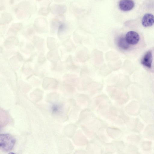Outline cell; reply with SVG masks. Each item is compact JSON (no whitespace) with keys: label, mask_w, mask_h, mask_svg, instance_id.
I'll use <instances>...</instances> for the list:
<instances>
[{"label":"cell","mask_w":154,"mask_h":154,"mask_svg":"<svg viewBox=\"0 0 154 154\" xmlns=\"http://www.w3.org/2000/svg\"><path fill=\"white\" fill-rule=\"evenodd\" d=\"M57 83V81L55 79L47 77L44 79L43 86L45 88H49L56 87Z\"/></svg>","instance_id":"cell-13"},{"label":"cell","mask_w":154,"mask_h":154,"mask_svg":"<svg viewBox=\"0 0 154 154\" xmlns=\"http://www.w3.org/2000/svg\"><path fill=\"white\" fill-rule=\"evenodd\" d=\"M47 45L48 48L50 50L56 49L57 46V41L54 38L48 37L47 39Z\"/></svg>","instance_id":"cell-19"},{"label":"cell","mask_w":154,"mask_h":154,"mask_svg":"<svg viewBox=\"0 0 154 154\" xmlns=\"http://www.w3.org/2000/svg\"><path fill=\"white\" fill-rule=\"evenodd\" d=\"M36 8L35 5L31 2L22 1L18 4L15 9L16 16L19 20L28 18L35 12Z\"/></svg>","instance_id":"cell-1"},{"label":"cell","mask_w":154,"mask_h":154,"mask_svg":"<svg viewBox=\"0 0 154 154\" xmlns=\"http://www.w3.org/2000/svg\"><path fill=\"white\" fill-rule=\"evenodd\" d=\"M15 143L14 137L8 134H1L0 136V149L5 152L10 151L13 148Z\"/></svg>","instance_id":"cell-2"},{"label":"cell","mask_w":154,"mask_h":154,"mask_svg":"<svg viewBox=\"0 0 154 154\" xmlns=\"http://www.w3.org/2000/svg\"><path fill=\"white\" fill-rule=\"evenodd\" d=\"M20 50L21 51L26 54H31L34 50V48L33 45L28 42H22L20 46Z\"/></svg>","instance_id":"cell-16"},{"label":"cell","mask_w":154,"mask_h":154,"mask_svg":"<svg viewBox=\"0 0 154 154\" xmlns=\"http://www.w3.org/2000/svg\"><path fill=\"white\" fill-rule=\"evenodd\" d=\"M33 26L36 31L38 33H45L48 31V22L46 19L44 18H36L34 21Z\"/></svg>","instance_id":"cell-3"},{"label":"cell","mask_w":154,"mask_h":154,"mask_svg":"<svg viewBox=\"0 0 154 154\" xmlns=\"http://www.w3.org/2000/svg\"><path fill=\"white\" fill-rule=\"evenodd\" d=\"M37 1H47L48 0H36Z\"/></svg>","instance_id":"cell-25"},{"label":"cell","mask_w":154,"mask_h":154,"mask_svg":"<svg viewBox=\"0 0 154 154\" xmlns=\"http://www.w3.org/2000/svg\"><path fill=\"white\" fill-rule=\"evenodd\" d=\"M35 30L34 26H29L25 27L22 32V34L26 38L29 39L33 36Z\"/></svg>","instance_id":"cell-17"},{"label":"cell","mask_w":154,"mask_h":154,"mask_svg":"<svg viewBox=\"0 0 154 154\" xmlns=\"http://www.w3.org/2000/svg\"><path fill=\"white\" fill-rule=\"evenodd\" d=\"M49 11V8L42 7L40 8L39 9L38 11V14L39 15L46 16L48 14Z\"/></svg>","instance_id":"cell-22"},{"label":"cell","mask_w":154,"mask_h":154,"mask_svg":"<svg viewBox=\"0 0 154 154\" xmlns=\"http://www.w3.org/2000/svg\"><path fill=\"white\" fill-rule=\"evenodd\" d=\"M23 60L21 55L19 53H17L10 58L9 62L12 67L14 69L17 70L20 66Z\"/></svg>","instance_id":"cell-6"},{"label":"cell","mask_w":154,"mask_h":154,"mask_svg":"<svg viewBox=\"0 0 154 154\" xmlns=\"http://www.w3.org/2000/svg\"><path fill=\"white\" fill-rule=\"evenodd\" d=\"M152 57L151 51H148L144 55L141 61V63L143 66L151 68L152 66Z\"/></svg>","instance_id":"cell-11"},{"label":"cell","mask_w":154,"mask_h":154,"mask_svg":"<svg viewBox=\"0 0 154 154\" xmlns=\"http://www.w3.org/2000/svg\"><path fill=\"white\" fill-rule=\"evenodd\" d=\"M134 2L132 0H121L119 4L120 8L124 11L131 10L134 6Z\"/></svg>","instance_id":"cell-8"},{"label":"cell","mask_w":154,"mask_h":154,"mask_svg":"<svg viewBox=\"0 0 154 154\" xmlns=\"http://www.w3.org/2000/svg\"><path fill=\"white\" fill-rule=\"evenodd\" d=\"M22 71L23 75L27 78L30 77L34 73V70L31 65L27 63L23 65Z\"/></svg>","instance_id":"cell-14"},{"label":"cell","mask_w":154,"mask_h":154,"mask_svg":"<svg viewBox=\"0 0 154 154\" xmlns=\"http://www.w3.org/2000/svg\"><path fill=\"white\" fill-rule=\"evenodd\" d=\"M117 44L120 48L124 50L128 49L130 46V44L126 41L125 37H119L118 39Z\"/></svg>","instance_id":"cell-21"},{"label":"cell","mask_w":154,"mask_h":154,"mask_svg":"<svg viewBox=\"0 0 154 154\" xmlns=\"http://www.w3.org/2000/svg\"><path fill=\"white\" fill-rule=\"evenodd\" d=\"M23 27L22 24L19 23H13L9 27L7 32L8 35H15L20 31Z\"/></svg>","instance_id":"cell-12"},{"label":"cell","mask_w":154,"mask_h":154,"mask_svg":"<svg viewBox=\"0 0 154 154\" xmlns=\"http://www.w3.org/2000/svg\"><path fill=\"white\" fill-rule=\"evenodd\" d=\"M19 44L18 39L14 36H9L3 43L4 47L7 49H12L17 47Z\"/></svg>","instance_id":"cell-4"},{"label":"cell","mask_w":154,"mask_h":154,"mask_svg":"<svg viewBox=\"0 0 154 154\" xmlns=\"http://www.w3.org/2000/svg\"><path fill=\"white\" fill-rule=\"evenodd\" d=\"M61 17L58 15L53 18L51 20L50 24V32L53 35L54 34L60 25Z\"/></svg>","instance_id":"cell-7"},{"label":"cell","mask_w":154,"mask_h":154,"mask_svg":"<svg viewBox=\"0 0 154 154\" xmlns=\"http://www.w3.org/2000/svg\"><path fill=\"white\" fill-rule=\"evenodd\" d=\"M142 23L145 27L152 26L154 24V16L150 13L146 14L142 18Z\"/></svg>","instance_id":"cell-10"},{"label":"cell","mask_w":154,"mask_h":154,"mask_svg":"<svg viewBox=\"0 0 154 154\" xmlns=\"http://www.w3.org/2000/svg\"><path fill=\"white\" fill-rule=\"evenodd\" d=\"M49 8L51 13L54 14H59L64 10L62 6L55 4L51 5Z\"/></svg>","instance_id":"cell-20"},{"label":"cell","mask_w":154,"mask_h":154,"mask_svg":"<svg viewBox=\"0 0 154 154\" xmlns=\"http://www.w3.org/2000/svg\"><path fill=\"white\" fill-rule=\"evenodd\" d=\"M125 39L130 45H135L137 44L140 39L138 34L134 31L128 32L126 35Z\"/></svg>","instance_id":"cell-5"},{"label":"cell","mask_w":154,"mask_h":154,"mask_svg":"<svg viewBox=\"0 0 154 154\" xmlns=\"http://www.w3.org/2000/svg\"><path fill=\"white\" fill-rule=\"evenodd\" d=\"M32 42L34 46L40 51L43 52L45 48V40L44 38L38 36H33Z\"/></svg>","instance_id":"cell-9"},{"label":"cell","mask_w":154,"mask_h":154,"mask_svg":"<svg viewBox=\"0 0 154 154\" xmlns=\"http://www.w3.org/2000/svg\"><path fill=\"white\" fill-rule=\"evenodd\" d=\"M12 20V16L11 14L8 12L2 13L0 17V25L8 24Z\"/></svg>","instance_id":"cell-18"},{"label":"cell","mask_w":154,"mask_h":154,"mask_svg":"<svg viewBox=\"0 0 154 154\" xmlns=\"http://www.w3.org/2000/svg\"><path fill=\"white\" fill-rule=\"evenodd\" d=\"M46 60V58L44 54L42 52L40 53L38 58V62L39 64H42Z\"/></svg>","instance_id":"cell-23"},{"label":"cell","mask_w":154,"mask_h":154,"mask_svg":"<svg viewBox=\"0 0 154 154\" xmlns=\"http://www.w3.org/2000/svg\"><path fill=\"white\" fill-rule=\"evenodd\" d=\"M47 57L49 60L52 63L57 62L59 59V57L57 49L50 50L47 54Z\"/></svg>","instance_id":"cell-15"},{"label":"cell","mask_w":154,"mask_h":154,"mask_svg":"<svg viewBox=\"0 0 154 154\" xmlns=\"http://www.w3.org/2000/svg\"><path fill=\"white\" fill-rule=\"evenodd\" d=\"M7 3V0H0V9L4 10L5 9Z\"/></svg>","instance_id":"cell-24"}]
</instances>
